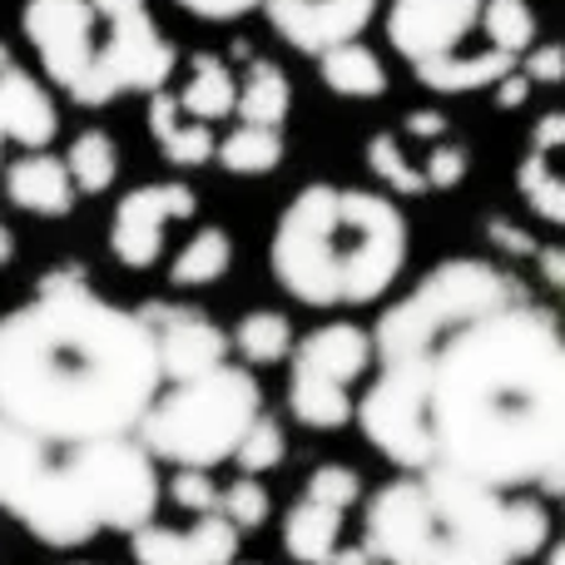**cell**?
Listing matches in <instances>:
<instances>
[{"mask_svg":"<svg viewBox=\"0 0 565 565\" xmlns=\"http://www.w3.org/2000/svg\"><path fill=\"white\" fill-rule=\"evenodd\" d=\"M431 467L565 497V328L521 298L457 328L427 377Z\"/></svg>","mask_w":565,"mask_h":565,"instance_id":"1","label":"cell"},{"mask_svg":"<svg viewBox=\"0 0 565 565\" xmlns=\"http://www.w3.org/2000/svg\"><path fill=\"white\" fill-rule=\"evenodd\" d=\"M164 392L159 338L139 308L109 302L85 268L45 274L0 312V422L60 441L135 437Z\"/></svg>","mask_w":565,"mask_h":565,"instance_id":"2","label":"cell"},{"mask_svg":"<svg viewBox=\"0 0 565 565\" xmlns=\"http://www.w3.org/2000/svg\"><path fill=\"white\" fill-rule=\"evenodd\" d=\"M521 298H531V292L511 268H497L491 258H447L382 312L377 328H372L377 372L358 397V427L377 457H387L402 471L431 467L427 377L437 348L457 328L497 308H511Z\"/></svg>","mask_w":565,"mask_h":565,"instance_id":"3","label":"cell"},{"mask_svg":"<svg viewBox=\"0 0 565 565\" xmlns=\"http://www.w3.org/2000/svg\"><path fill=\"white\" fill-rule=\"evenodd\" d=\"M164 477L139 437L60 441L0 422V511L50 551L89 541L159 516Z\"/></svg>","mask_w":565,"mask_h":565,"instance_id":"4","label":"cell"},{"mask_svg":"<svg viewBox=\"0 0 565 565\" xmlns=\"http://www.w3.org/2000/svg\"><path fill=\"white\" fill-rule=\"evenodd\" d=\"M362 546L377 565H521L551 546V511L447 467L402 471L372 491Z\"/></svg>","mask_w":565,"mask_h":565,"instance_id":"5","label":"cell"},{"mask_svg":"<svg viewBox=\"0 0 565 565\" xmlns=\"http://www.w3.org/2000/svg\"><path fill=\"white\" fill-rule=\"evenodd\" d=\"M407 254V214L387 194L352 184L298 189L268 238V268L302 308H367L387 298Z\"/></svg>","mask_w":565,"mask_h":565,"instance_id":"6","label":"cell"},{"mask_svg":"<svg viewBox=\"0 0 565 565\" xmlns=\"http://www.w3.org/2000/svg\"><path fill=\"white\" fill-rule=\"evenodd\" d=\"M20 35L40 75L85 109L159 95L179 70V50L149 0H25Z\"/></svg>","mask_w":565,"mask_h":565,"instance_id":"7","label":"cell"},{"mask_svg":"<svg viewBox=\"0 0 565 565\" xmlns=\"http://www.w3.org/2000/svg\"><path fill=\"white\" fill-rule=\"evenodd\" d=\"M264 417V387L254 367H224L199 372L184 382H164L154 407L145 412L135 437L159 467L174 471H214L234 461L244 447L248 427Z\"/></svg>","mask_w":565,"mask_h":565,"instance_id":"8","label":"cell"},{"mask_svg":"<svg viewBox=\"0 0 565 565\" xmlns=\"http://www.w3.org/2000/svg\"><path fill=\"white\" fill-rule=\"evenodd\" d=\"M377 367V342L362 322H322L288 358V412L308 431H338L358 417V382Z\"/></svg>","mask_w":565,"mask_h":565,"instance_id":"9","label":"cell"},{"mask_svg":"<svg viewBox=\"0 0 565 565\" xmlns=\"http://www.w3.org/2000/svg\"><path fill=\"white\" fill-rule=\"evenodd\" d=\"M362 501V477L342 461H322L308 471L302 481V497L282 511V551L298 565H377L372 551L352 546L342 536L348 526V511Z\"/></svg>","mask_w":565,"mask_h":565,"instance_id":"10","label":"cell"},{"mask_svg":"<svg viewBox=\"0 0 565 565\" xmlns=\"http://www.w3.org/2000/svg\"><path fill=\"white\" fill-rule=\"evenodd\" d=\"M194 214H199V194L184 179H159V184L129 189L115 204V218H109V254H115L119 268L145 274V268H154L164 258L169 228Z\"/></svg>","mask_w":565,"mask_h":565,"instance_id":"11","label":"cell"},{"mask_svg":"<svg viewBox=\"0 0 565 565\" xmlns=\"http://www.w3.org/2000/svg\"><path fill=\"white\" fill-rule=\"evenodd\" d=\"M487 0H387V45L412 65V75L427 65L471 50L481 35Z\"/></svg>","mask_w":565,"mask_h":565,"instance_id":"12","label":"cell"},{"mask_svg":"<svg viewBox=\"0 0 565 565\" xmlns=\"http://www.w3.org/2000/svg\"><path fill=\"white\" fill-rule=\"evenodd\" d=\"M145 322L159 338V362H164V382H184L199 377V372H214L228 362L234 352V338L209 318L204 308H189V302H169L154 298L145 302Z\"/></svg>","mask_w":565,"mask_h":565,"instance_id":"13","label":"cell"},{"mask_svg":"<svg viewBox=\"0 0 565 565\" xmlns=\"http://www.w3.org/2000/svg\"><path fill=\"white\" fill-rule=\"evenodd\" d=\"M377 6L382 0H268L264 15L282 45L318 60L328 50L348 45V40H362Z\"/></svg>","mask_w":565,"mask_h":565,"instance_id":"14","label":"cell"},{"mask_svg":"<svg viewBox=\"0 0 565 565\" xmlns=\"http://www.w3.org/2000/svg\"><path fill=\"white\" fill-rule=\"evenodd\" d=\"M238 546H244V531L224 516V511H209L194 516L189 526H139L129 536V556L135 565H234Z\"/></svg>","mask_w":565,"mask_h":565,"instance_id":"15","label":"cell"},{"mask_svg":"<svg viewBox=\"0 0 565 565\" xmlns=\"http://www.w3.org/2000/svg\"><path fill=\"white\" fill-rule=\"evenodd\" d=\"M60 135V109L50 89L10 55L0 40V169H6V149H50Z\"/></svg>","mask_w":565,"mask_h":565,"instance_id":"16","label":"cell"},{"mask_svg":"<svg viewBox=\"0 0 565 565\" xmlns=\"http://www.w3.org/2000/svg\"><path fill=\"white\" fill-rule=\"evenodd\" d=\"M516 189L531 204V214L565 228V109L536 119L526 154L516 164Z\"/></svg>","mask_w":565,"mask_h":565,"instance_id":"17","label":"cell"},{"mask_svg":"<svg viewBox=\"0 0 565 565\" xmlns=\"http://www.w3.org/2000/svg\"><path fill=\"white\" fill-rule=\"evenodd\" d=\"M0 189H6V204L20 214L35 218H65L75 209V179L70 164L50 149H20L6 169H0Z\"/></svg>","mask_w":565,"mask_h":565,"instance_id":"18","label":"cell"},{"mask_svg":"<svg viewBox=\"0 0 565 565\" xmlns=\"http://www.w3.org/2000/svg\"><path fill=\"white\" fill-rule=\"evenodd\" d=\"M145 125H149V139H154V149L174 169H204V164H214V154H218L214 125H204V119L189 115V109L179 105L174 89H159V95H149Z\"/></svg>","mask_w":565,"mask_h":565,"instance_id":"19","label":"cell"},{"mask_svg":"<svg viewBox=\"0 0 565 565\" xmlns=\"http://www.w3.org/2000/svg\"><path fill=\"white\" fill-rule=\"evenodd\" d=\"M511 70H521L516 55H507L497 45H471L461 55L441 60V65L417 70V79L427 89H437V95H477V89H497Z\"/></svg>","mask_w":565,"mask_h":565,"instance_id":"20","label":"cell"},{"mask_svg":"<svg viewBox=\"0 0 565 565\" xmlns=\"http://www.w3.org/2000/svg\"><path fill=\"white\" fill-rule=\"evenodd\" d=\"M292 109V85H288V70L268 55L244 60V75H238V125H268L282 129Z\"/></svg>","mask_w":565,"mask_h":565,"instance_id":"21","label":"cell"},{"mask_svg":"<svg viewBox=\"0 0 565 565\" xmlns=\"http://www.w3.org/2000/svg\"><path fill=\"white\" fill-rule=\"evenodd\" d=\"M174 95H179V105H184L194 119L218 125V119H228L238 109V75L218 55L199 50V55L184 65V85H179Z\"/></svg>","mask_w":565,"mask_h":565,"instance_id":"22","label":"cell"},{"mask_svg":"<svg viewBox=\"0 0 565 565\" xmlns=\"http://www.w3.org/2000/svg\"><path fill=\"white\" fill-rule=\"evenodd\" d=\"M318 75L338 99H382L387 95V65H382L377 50L362 45V40H348V45L318 55Z\"/></svg>","mask_w":565,"mask_h":565,"instance_id":"23","label":"cell"},{"mask_svg":"<svg viewBox=\"0 0 565 565\" xmlns=\"http://www.w3.org/2000/svg\"><path fill=\"white\" fill-rule=\"evenodd\" d=\"M228 268H234V238H228V228L204 224V228H194V234L184 238V248L174 254L169 282H174V288H214Z\"/></svg>","mask_w":565,"mask_h":565,"instance_id":"24","label":"cell"},{"mask_svg":"<svg viewBox=\"0 0 565 565\" xmlns=\"http://www.w3.org/2000/svg\"><path fill=\"white\" fill-rule=\"evenodd\" d=\"M288 154L282 145V129H268V125H234L224 139H218V169L224 174H238V179H264L274 174Z\"/></svg>","mask_w":565,"mask_h":565,"instance_id":"25","label":"cell"},{"mask_svg":"<svg viewBox=\"0 0 565 565\" xmlns=\"http://www.w3.org/2000/svg\"><path fill=\"white\" fill-rule=\"evenodd\" d=\"M298 338H292L288 312L278 308H254L238 318L234 328V352L244 358V367H274V362H288Z\"/></svg>","mask_w":565,"mask_h":565,"instance_id":"26","label":"cell"},{"mask_svg":"<svg viewBox=\"0 0 565 565\" xmlns=\"http://www.w3.org/2000/svg\"><path fill=\"white\" fill-rule=\"evenodd\" d=\"M70 179H75L79 194H105L119 179V145L105 135V129H79L65 149Z\"/></svg>","mask_w":565,"mask_h":565,"instance_id":"27","label":"cell"},{"mask_svg":"<svg viewBox=\"0 0 565 565\" xmlns=\"http://www.w3.org/2000/svg\"><path fill=\"white\" fill-rule=\"evenodd\" d=\"M481 40L521 60L536 45V10L526 0H487V10H481Z\"/></svg>","mask_w":565,"mask_h":565,"instance_id":"28","label":"cell"},{"mask_svg":"<svg viewBox=\"0 0 565 565\" xmlns=\"http://www.w3.org/2000/svg\"><path fill=\"white\" fill-rule=\"evenodd\" d=\"M367 169L392 189V194H431L422 164H412L407 149H402V139L387 135V129L367 139Z\"/></svg>","mask_w":565,"mask_h":565,"instance_id":"29","label":"cell"},{"mask_svg":"<svg viewBox=\"0 0 565 565\" xmlns=\"http://www.w3.org/2000/svg\"><path fill=\"white\" fill-rule=\"evenodd\" d=\"M282 457H288V431H282L278 417H268L264 412V417L248 427V437H244V447L234 451V461H238L244 477H264V471L282 467Z\"/></svg>","mask_w":565,"mask_h":565,"instance_id":"30","label":"cell"},{"mask_svg":"<svg viewBox=\"0 0 565 565\" xmlns=\"http://www.w3.org/2000/svg\"><path fill=\"white\" fill-rule=\"evenodd\" d=\"M218 511H224L238 531H258V526H268V516H274V497H268V487L258 477H244V471H238V477L224 487Z\"/></svg>","mask_w":565,"mask_h":565,"instance_id":"31","label":"cell"},{"mask_svg":"<svg viewBox=\"0 0 565 565\" xmlns=\"http://www.w3.org/2000/svg\"><path fill=\"white\" fill-rule=\"evenodd\" d=\"M164 497L174 501L179 511H194V516H209V511H218V501H224V487H214V477L209 471H174L164 487Z\"/></svg>","mask_w":565,"mask_h":565,"instance_id":"32","label":"cell"},{"mask_svg":"<svg viewBox=\"0 0 565 565\" xmlns=\"http://www.w3.org/2000/svg\"><path fill=\"white\" fill-rule=\"evenodd\" d=\"M467 169H471V154L461 145H447V139H437V145H431V154L422 159L427 189H457L461 179H467Z\"/></svg>","mask_w":565,"mask_h":565,"instance_id":"33","label":"cell"},{"mask_svg":"<svg viewBox=\"0 0 565 565\" xmlns=\"http://www.w3.org/2000/svg\"><path fill=\"white\" fill-rule=\"evenodd\" d=\"M521 75L531 85H565V45L561 40H536V45L521 55Z\"/></svg>","mask_w":565,"mask_h":565,"instance_id":"34","label":"cell"},{"mask_svg":"<svg viewBox=\"0 0 565 565\" xmlns=\"http://www.w3.org/2000/svg\"><path fill=\"white\" fill-rule=\"evenodd\" d=\"M184 15L209 20V25H224V20H244L248 10H264L268 0H174Z\"/></svg>","mask_w":565,"mask_h":565,"instance_id":"35","label":"cell"},{"mask_svg":"<svg viewBox=\"0 0 565 565\" xmlns=\"http://www.w3.org/2000/svg\"><path fill=\"white\" fill-rule=\"evenodd\" d=\"M487 238L511 258H536L541 254V238L526 234L521 224H511V218H487Z\"/></svg>","mask_w":565,"mask_h":565,"instance_id":"36","label":"cell"},{"mask_svg":"<svg viewBox=\"0 0 565 565\" xmlns=\"http://www.w3.org/2000/svg\"><path fill=\"white\" fill-rule=\"evenodd\" d=\"M402 129H407L412 139H431V145H437V139L447 135V119H441L437 109H412V115L402 119Z\"/></svg>","mask_w":565,"mask_h":565,"instance_id":"37","label":"cell"},{"mask_svg":"<svg viewBox=\"0 0 565 565\" xmlns=\"http://www.w3.org/2000/svg\"><path fill=\"white\" fill-rule=\"evenodd\" d=\"M536 268H541V278L551 282V288L565 298V244H551V248H541L536 254Z\"/></svg>","mask_w":565,"mask_h":565,"instance_id":"38","label":"cell"},{"mask_svg":"<svg viewBox=\"0 0 565 565\" xmlns=\"http://www.w3.org/2000/svg\"><path fill=\"white\" fill-rule=\"evenodd\" d=\"M526 95H531V79L521 75V70H511V75L497 85V105H501V109H516V105H526Z\"/></svg>","mask_w":565,"mask_h":565,"instance_id":"39","label":"cell"},{"mask_svg":"<svg viewBox=\"0 0 565 565\" xmlns=\"http://www.w3.org/2000/svg\"><path fill=\"white\" fill-rule=\"evenodd\" d=\"M10 258H15V234H10V224L0 218V268H6Z\"/></svg>","mask_w":565,"mask_h":565,"instance_id":"40","label":"cell"},{"mask_svg":"<svg viewBox=\"0 0 565 565\" xmlns=\"http://www.w3.org/2000/svg\"><path fill=\"white\" fill-rule=\"evenodd\" d=\"M546 565H565V541H551L546 546Z\"/></svg>","mask_w":565,"mask_h":565,"instance_id":"41","label":"cell"},{"mask_svg":"<svg viewBox=\"0 0 565 565\" xmlns=\"http://www.w3.org/2000/svg\"><path fill=\"white\" fill-rule=\"evenodd\" d=\"M234 565H248V561H234Z\"/></svg>","mask_w":565,"mask_h":565,"instance_id":"42","label":"cell"},{"mask_svg":"<svg viewBox=\"0 0 565 565\" xmlns=\"http://www.w3.org/2000/svg\"><path fill=\"white\" fill-rule=\"evenodd\" d=\"M561 507H565V497H561Z\"/></svg>","mask_w":565,"mask_h":565,"instance_id":"43","label":"cell"}]
</instances>
